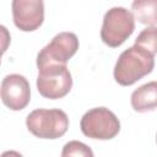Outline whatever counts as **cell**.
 I'll return each mask as SVG.
<instances>
[{"mask_svg": "<svg viewBox=\"0 0 157 157\" xmlns=\"http://www.w3.org/2000/svg\"><path fill=\"white\" fill-rule=\"evenodd\" d=\"M131 107L137 113L157 109V81L147 82L131 93Z\"/></svg>", "mask_w": 157, "mask_h": 157, "instance_id": "9c48e42d", "label": "cell"}, {"mask_svg": "<svg viewBox=\"0 0 157 157\" xmlns=\"http://www.w3.org/2000/svg\"><path fill=\"white\" fill-rule=\"evenodd\" d=\"M78 49V39L72 32H61L56 34L37 55V67L49 64L66 63L76 54Z\"/></svg>", "mask_w": 157, "mask_h": 157, "instance_id": "8992f818", "label": "cell"}, {"mask_svg": "<svg viewBox=\"0 0 157 157\" xmlns=\"http://www.w3.org/2000/svg\"><path fill=\"white\" fill-rule=\"evenodd\" d=\"M12 18L15 26L23 32L38 29L44 20L43 0H12Z\"/></svg>", "mask_w": 157, "mask_h": 157, "instance_id": "52a82bcc", "label": "cell"}, {"mask_svg": "<svg viewBox=\"0 0 157 157\" xmlns=\"http://www.w3.org/2000/svg\"><path fill=\"white\" fill-rule=\"evenodd\" d=\"M135 17L132 12L125 7L115 6L109 9L104 17L101 28V39L110 48L120 47L134 32Z\"/></svg>", "mask_w": 157, "mask_h": 157, "instance_id": "3957f363", "label": "cell"}, {"mask_svg": "<svg viewBox=\"0 0 157 157\" xmlns=\"http://www.w3.org/2000/svg\"><path fill=\"white\" fill-rule=\"evenodd\" d=\"M2 103L11 110H22L31 99V87L27 78L18 74H11L1 82Z\"/></svg>", "mask_w": 157, "mask_h": 157, "instance_id": "ba28073f", "label": "cell"}, {"mask_svg": "<svg viewBox=\"0 0 157 157\" xmlns=\"http://www.w3.org/2000/svg\"><path fill=\"white\" fill-rule=\"evenodd\" d=\"M153 67L155 55L134 44L119 55L114 66V78L121 86H131L152 72Z\"/></svg>", "mask_w": 157, "mask_h": 157, "instance_id": "6da1fadb", "label": "cell"}, {"mask_svg": "<svg viewBox=\"0 0 157 157\" xmlns=\"http://www.w3.org/2000/svg\"><path fill=\"white\" fill-rule=\"evenodd\" d=\"M156 142H157V134H156Z\"/></svg>", "mask_w": 157, "mask_h": 157, "instance_id": "4fadbf2b", "label": "cell"}, {"mask_svg": "<svg viewBox=\"0 0 157 157\" xmlns=\"http://www.w3.org/2000/svg\"><path fill=\"white\" fill-rule=\"evenodd\" d=\"M136 45L142 47L152 55L157 54V27H147L140 32L135 40Z\"/></svg>", "mask_w": 157, "mask_h": 157, "instance_id": "8fae6325", "label": "cell"}, {"mask_svg": "<svg viewBox=\"0 0 157 157\" xmlns=\"http://www.w3.org/2000/svg\"><path fill=\"white\" fill-rule=\"evenodd\" d=\"M37 90L40 96L49 99L65 97L72 87V77L63 64H49L38 69Z\"/></svg>", "mask_w": 157, "mask_h": 157, "instance_id": "5b68a950", "label": "cell"}, {"mask_svg": "<svg viewBox=\"0 0 157 157\" xmlns=\"http://www.w3.org/2000/svg\"><path fill=\"white\" fill-rule=\"evenodd\" d=\"M31 134L39 139H59L69 128V118L61 109H36L26 118Z\"/></svg>", "mask_w": 157, "mask_h": 157, "instance_id": "7a4b0ae2", "label": "cell"}, {"mask_svg": "<svg viewBox=\"0 0 157 157\" xmlns=\"http://www.w3.org/2000/svg\"><path fill=\"white\" fill-rule=\"evenodd\" d=\"M61 156L63 157H66V156L92 157L93 156V152H92V150L87 145H85V144H82L80 141H69L64 146V148L61 151Z\"/></svg>", "mask_w": 157, "mask_h": 157, "instance_id": "7c38bea8", "label": "cell"}, {"mask_svg": "<svg viewBox=\"0 0 157 157\" xmlns=\"http://www.w3.org/2000/svg\"><path fill=\"white\" fill-rule=\"evenodd\" d=\"M131 12L135 20L142 25H157V0H134Z\"/></svg>", "mask_w": 157, "mask_h": 157, "instance_id": "30bf717a", "label": "cell"}, {"mask_svg": "<svg viewBox=\"0 0 157 157\" xmlns=\"http://www.w3.org/2000/svg\"><path fill=\"white\" fill-rule=\"evenodd\" d=\"M85 136L96 140H110L120 131V121L117 115L105 107L93 108L83 114L80 121Z\"/></svg>", "mask_w": 157, "mask_h": 157, "instance_id": "277c9868", "label": "cell"}]
</instances>
